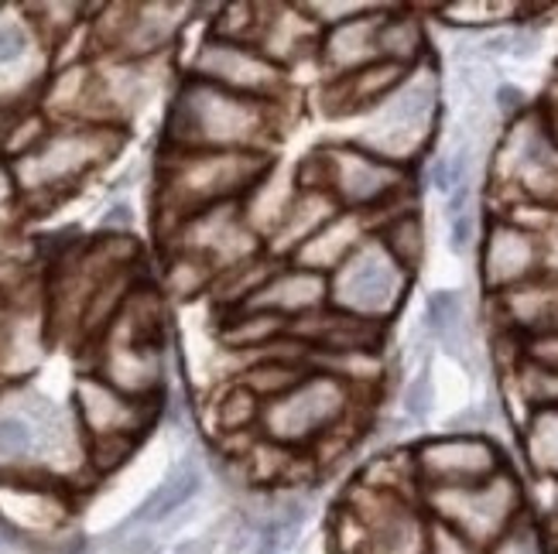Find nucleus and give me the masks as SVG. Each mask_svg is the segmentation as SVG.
Here are the masks:
<instances>
[{
	"instance_id": "obj_11",
	"label": "nucleus",
	"mask_w": 558,
	"mask_h": 554,
	"mask_svg": "<svg viewBox=\"0 0 558 554\" xmlns=\"http://www.w3.org/2000/svg\"><path fill=\"white\" fill-rule=\"evenodd\" d=\"M100 158V131H62L41 137L35 148L17 161V175L28 185H59Z\"/></svg>"
},
{
	"instance_id": "obj_18",
	"label": "nucleus",
	"mask_w": 558,
	"mask_h": 554,
	"mask_svg": "<svg viewBox=\"0 0 558 554\" xmlns=\"http://www.w3.org/2000/svg\"><path fill=\"white\" fill-rule=\"evenodd\" d=\"M199 490H203V466L196 463V455H185V459L165 476V483L131 514L124 531L128 527H148V524H161L168 517H175L182 507H189V503L199 496Z\"/></svg>"
},
{
	"instance_id": "obj_4",
	"label": "nucleus",
	"mask_w": 558,
	"mask_h": 554,
	"mask_svg": "<svg viewBox=\"0 0 558 554\" xmlns=\"http://www.w3.org/2000/svg\"><path fill=\"white\" fill-rule=\"evenodd\" d=\"M435 116H439V79H435L432 69L418 65L371 113V127L363 131L356 144L404 168V161L418 158L432 140Z\"/></svg>"
},
{
	"instance_id": "obj_36",
	"label": "nucleus",
	"mask_w": 558,
	"mask_h": 554,
	"mask_svg": "<svg viewBox=\"0 0 558 554\" xmlns=\"http://www.w3.org/2000/svg\"><path fill=\"white\" fill-rule=\"evenodd\" d=\"M76 554H83V551H76Z\"/></svg>"
},
{
	"instance_id": "obj_9",
	"label": "nucleus",
	"mask_w": 558,
	"mask_h": 554,
	"mask_svg": "<svg viewBox=\"0 0 558 554\" xmlns=\"http://www.w3.org/2000/svg\"><path fill=\"white\" fill-rule=\"evenodd\" d=\"M480 260H483L480 274L487 292L504 295L542 274V239L535 230H527L507 216V220L490 223V233L483 236Z\"/></svg>"
},
{
	"instance_id": "obj_3",
	"label": "nucleus",
	"mask_w": 558,
	"mask_h": 554,
	"mask_svg": "<svg viewBox=\"0 0 558 554\" xmlns=\"http://www.w3.org/2000/svg\"><path fill=\"white\" fill-rule=\"evenodd\" d=\"M356 391L329 373L312 370L288 394L260 407V435L281 448H305L329 439L336 428L347 424Z\"/></svg>"
},
{
	"instance_id": "obj_23",
	"label": "nucleus",
	"mask_w": 558,
	"mask_h": 554,
	"mask_svg": "<svg viewBox=\"0 0 558 554\" xmlns=\"http://www.w3.org/2000/svg\"><path fill=\"white\" fill-rule=\"evenodd\" d=\"M514 373H518V391L531 407H535V415L558 411V370L521 353Z\"/></svg>"
},
{
	"instance_id": "obj_2",
	"label": "nucleus",
	"mask_w": 558,
	"mask_h": 554,
	"mask_svg": "<svg viewBox=\"0 0 558 554\" xmlns=\"http://www.w3.org/2000/svg\"><path fill=\"white\" fill-rule=\"evenodd\" d=\"M295 188L329 192L343 212L377 216L391 209L408 188V172L356 140H332L315 148L295 172Z\"/></svg>"
},
{
	"instance_id": "obj_16",
	"label": "nucleus",
	"mask_w": 558,
	"mask_h": 554,
	"mask_svg": "<svg viewBox=\"0 0 558 554\" xmlns=\"http://www.w3.org/2000/svg\"><path fill=\"white\" fill-rule=\"evenodd\" d=\"M343 209L336 206V199L329 196V192H315V188H295L288 196L281 216L275 220V257L281 260H291L295 257L308 239L319 233L332 216H339Z\"/></svg>"
},
{
	"instance_id": "obj_15",
	"label": "nucleus",
	"mask_w": 558,
	"mask_h": 554,
	"mask_svg": "<svg viewBox=\"0 0 558 554\" xmlns=\"http://www.w3.org/2000/svg\"><path fill=\"white\" fill-rule=\"evenodd\" d=\"M377 17L380 11H367L347 24H336V28L323 32L319 41V65L326 69V79H339V76H350V72L380 62L377 56Z\"/></svg>"
},
{
	"instance_id": "obj_29",
	"label": "nucleus",
	"mask_w": 558,
	"mask_h": 554,
	"mask_svg": "<svg viewBox=\"0 0 558 554\" xmlns=\"http://www.w3.org/2000/svg\"><path fill=\"white\" fill-rule=\"evenodd\" d=\"M497 415L494 401H480V404H470L466 411H459L456 418L446 421V435H483V431L490 428Z\"/></svg>"
},
{
	"instance_id": "obj_35",
	"label": "nucleus",
	"mask_w": 558,
	"mask_h": 554,
	"mask_svg": "<svg viewBox=\"0 0 558 554\" xmlns=\"http://www.w3.org/2000/svg\"><path fill=\"white\" fill-rule=\"evenodd\" d=\"M131 226V206H113V212L104 216V226Z\"/></svg>"
},
{
	"instance_id": "obj_26",
	"label": "nucleus",
	"mask_w": 558,
	"mask_h": 554,
	"mask_svg": "<svg viewBox=\"0 0 558 554\" xmlns=\"http://www.w3.org/2000/svg\"><path fill=\"white\" fill-rule=\"evenodd\" d=\"M32 448H35L32 418H24V415H4V418H0V459L21 463V459H28Z\"/></svg>"
},
{
	"instance_id": "obj_24",
	"label": "nucleus",
	"mask_w": 558,
	"mask_h": 554,
	"mask_svg": "<svg viewBox=\"0 0 558 554\" xmlns=\"http://www.w3.org/2000/svg\"><path fill=\"white\" fill-rule=\"evenodd\" d=\"M260 407H264V401L254 391H247L244 383H236V387H230L227 397L220 401V428L247 431V428L260 424Z\"/></svg>"
},
{
	"instance_id": "obj_20",
	"label": "nucleus",
	"mask_w": 558,
	"mask_h": 554,
	"mask_svg": "<svg viewBox=\"0 0 558 554\" xmlns=\"http://www.w3.org/2000/svg\"><path fill=\"white\" fill-rule=\"evenodd\" d=\"M288 329H291V322L281 316H271V311L230 308V316L220 325V343L236 353H247V349L271 353L278 343L288 340Z\"/></svg>"
},
{
	"instance_id": "obj_27",
	"label": "nucleus",
	"mask_w": 558,
	"mask_h": 554,
	"mask_svg": "<svg viewBox=\"0 0 558 554\" xmlns=\"http://www.w3.org/2000/svg\"><path fill=\"white\" fill-rule=\"evenodd\" d=\"M435 404V380H432V367L425 364L415 377L408 380L404 397H401V411L408 421H425Z\"/></svg>"
},
{
	"instance_id": "obj_28",
	"label": "nucleus",
	"mask_w": 558,
	"mask_h": 554,
	"mask_svg": "<svg viewBox=\"0 0 558 554\" xmlns=\"http://www.w3.org/2000/svg\"><path fill=\"white\" fill-rule=\"evenodd\" d=\"M483 554H545V547H542L538 527L521 517L511 531H507L490 551H483Z\"/></svg>"
},
{
	"instance_id": "obj_7",
	"label": "nucleus",
	"mask_w": 558,
	"mask_h": 554,
	"mask_svg": "<svg viewBox=\"0 0 558 554\" xmlns=\"http://www.w3.org/2000/svg\"><path fill=\"white\" fill-rule=\"evenodd\" d=\"M415 476L425 493L432 490H466L507 472L500 448L483 435H442L428 439L415 452Z\"/></svg>"
},
{
	"instance_id": "obj_5",
	"label": "nucleus",
	"mask_w": 558,
	"mask_h": 554,
	"mask_svg": "<svg viewBox=\"0 0 558 554\" xmlns=\"http://www.w3.org/2000/svg\"><path fill=\"white\" fill-rule=\"evenodd\" d=\"M432 520L446 524L480 554L490 551L524 517V496L511 472H500L480 487L466 490H432L425 493Z\"/></svg>"
},
{
	"instance_id": "obj_14",
	"label": "nucleus",
	"mask_w": 558,
	"mask_h": 554,
	"mask_svg": "<svg viewBox=\"0 0 558 554\" xmlns=\"http://www.w3.org/2000/svg\"><path fill=\"white\" fill-rule=\"evenodd\" d=\"M268 14L271 17L257 21L251 45L260 48L271 62L288 69L291 62L319 52L323 28L305 14V8H268Z\"/></svg>"
},
{
	"instance_id": "obj_22",
	"label": "nucleus",
	"mask_w": 558,
	"mask_h": 554,
	"mask_svg": "<svg viewBox=\"0 0 558 554\" xmlns=\"http://www.w3.org/2000/svg\"><path fill=\"white\" fill-rule=\"evenodd\" d=\"M377 239L408 274H415L418 263L425 260V226L415 209H395L377 226Z\"/></svg>"
},
{
	"instance_id": "obj_13",
	"label": "nucleus",
	"mask_w": 558,
	"mask_h": 554,
	"mask_svg": "<svg viewBox=\"0 0 558 554\" xmlns=\"http://www.w3.org/2000/svg\"><path fill=\"white\" fill-rule=\"evenodd\" d=\"M507 332L527 335L531 343L545 340V335L558 332V278L555 274H538L511 292L494 295Z\"/></svg>"
},
{
	"instance_id": "obj_19",
	"label": "nucleus",
	"mask_w": 558,
	"mask_h": 554,
	"mask_svg": "<svg viewBox=\"0 0 558 554\" xmlns=\"http://www.w3.org/2000/svg\"><path fill=\"white\" fill-rule=\"evenodd\" d=\"M425 329L432 332V340L439 343L452 359H459L463 367H470V316H466V298L459 292H432L425 298Z\"/></svg>"
},
{
	"instance_id": "obj_6",
	"label": "nucleus",
	"mask_w": 558,
	"mask_h": 554,
	"mask_svg": "<svg viewBox=\"0 0 558 554\" xmlns=\"http://www.w3.org/2000/svg\"><path fill=\"white\" fill-rule=\"evenodd\" d=\"M411 274L384 250L377 236H367L353 257L329 278V305L371 322H391L401 308Z\"/></svg>"
},
{
	"instance_id": "obj_17",
	"label": "nucleus",
	"mask_w": 558,
	"mask_h": 554,
	"mask_svg": "<svg viewBox=\"0 0 558 554\" xmlns=\"http://www.w3.org/2000/svg\"><path fill=\"white\" fill-rule=\"evenodd\" d=\"M367 220H371V216H360V212H339V216H332V220L319 233H315L288 263H299V268H305V271L332 278L353 257V250L363 244V239L374 236Z\"/></svg>"
},
{
	"instance_id": "obj_32",
	"label": "nucleus",
	"mask_w": 558,
	"mask_h": 554,
	"mask_svg": "<svg viewBox=\"0 0 558 554\" xmlns=\"http://www.w3.org/2000/svg\"><path fill=\"white\" fill-rule=\"evenodd\" d=\"M425 554H480L470 541H463L456 531H449L446 524L428 517V541H425Z\"/></svg>"
},
{
	"instance_id": "obj_10",
	"label": "nucleus",
	"mask_w": 558,
	"mask_h": 554,
	"mask_svg": "<svg viewBox=\"0 0 558 554\" xmlns=\"http://www.w3.org/2000/svg\"><path fill=\"white\" fill-rule=\"evenodd\" d=\"M408 72L411 69H404L398 62H371V65L350 72V76L326 79L319 107L332 120L371 116L387 100V96H391L408 79Z\"/></svg>"
},
{
	"instance_id": "obj_30",
	"label": "nucleus",
	"mask_w": 558,
	"mask_h": 554,
	"mask_svg": "<svg viewBox=\"0 0 558 554\" xmlns=\"http://www.w3.org/2000/svg\"><path fill=\"white\" fill-rule=\"evenodd\" d=\"M480 244V220H476V212L466 209V212H459V216H449V250L456 257H466L473 254Z\"/></svg>"
},
{
	"instance_id": "obj_12",
	"label": "nucleus",
	"mask_w": 558,
	"mask_h": 554,
	"mask_svg": "<svg viewBox=\"0 0 558 554\" xmlns=\"http://www.w3.org/2000/svg\"><path fill=\"white\" fill-rule=\"evenodd\" d=\"M326 305H329V278L284 260L281 268L257 287V295L240 308H260V311H271V316L295 322Z\"/></svg>"
},
{
	"instance_id": "obj_1",
	"label": "nucleus",
	"mask_w": 558,
	"mask_h": 554,
	"mask_svg": "<svg viewBox=\"0 0 558 554\" xmlns=\"http://www.w3.org/2000/svg\"><path fill=\"white\" fill-rule=\"evenodd\" d=\"M281 103L251 100L192 76L172 110V134L179 151H257L268 155L281 137Z\"/></svg>"
},
{
	"instance_id": "obj_31",
	"label": "nucleus",
	"mask_w": 558,
	"mask_h": 554,
	"mask_svg": "<svg viewBox=\"0 0 558 554\" xmlns=\"http://www.w3.org/2000/svg\"><path fill=\"white\" fill-rule=\"evenodd\" d=\"M28 32H24V24L17 21H0V69L8 65H17L24 56H28Z\"/></svg>"
},
{
	"instance_id": "obj_34",
	"label": "nucleus",
	"mask_w": 558,
	"mask_h": 554,
	"mask_svg": "<svg viewBox=\"0 0 558 554\" xmlns=\"http://www.w3.org/2000/svg\"><path fill=\"white\" fill-rule=\"evenodd\" d=\"M524 356H531V359H538V364L558 370V332H555V335H545V340L527 343Z\"/></svg>"
},
{
	"instance_id": "obj_8",
	"label": "nucleus",
	"mask_w": 558,
	"mask_h": 554,
	"mask_svg": "<svg viewBox=\"0 0 558 554\" xmlns=\"http://www.w3.org/2000/svg\"><path fill=\"white\" fill-rule=\"evenodd\" d=\"M196 79L264 103H288V72L247 41L209 38L196 59Z\"/></svg>"
},
{
	"instance_id": "obj_33",
	"label": "nucleus",
	"mask_w": 558,
	"mask_h": 554,
	"mask_svg": "<svg viewBox=\"0 0 558 554\" xmlns=\"http://www.w3.org/2000/svg\"><path fill=\"white\" fill-rule=\"evenodd\" d=\"M494 107H497V113L507 120V124H514V120H521V116L531 113L527 93L521 86H514V83H500L494 89Z\"/></svg>"
},
{
	"instance_id": "obj_25",
	"label": "nucleus",
	"mask_w": 558,
	"mask_h": 554,
	"mask_svg": "<svg viewBox=\"0 0 558 554\" xmlns=\"http://www.w3.org/2000/svg\"><path fill=\"white\" fill-rule=\"evenodd\" d=\"M531 459L545 476H558V411H545L535 415V424H531Z\"/></svg>"
},
{
	"instance_id": "obj_21",
	"label": "nucleus",
	"mask_w": 558,
	"mask_h": 554,
	"mask_svg": "<svg viewBox=\"0 0 558 554\" xmlns=\"http://www.w3.org/2000/svg\"><path fill=\"white\" fill-rule=\"evenodd\" d=\"M377 56L380 62H398L418 69L425 59V24L415 11H380L377 17Z\"/></svg>"
}]
</instances>
